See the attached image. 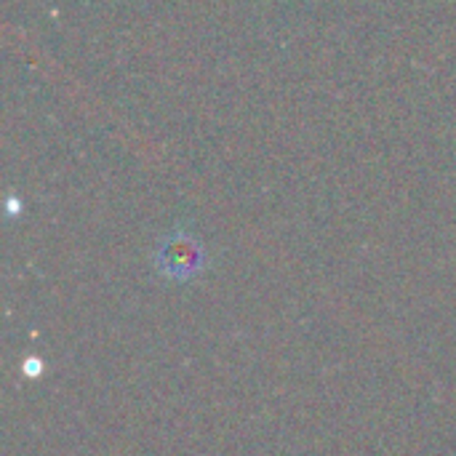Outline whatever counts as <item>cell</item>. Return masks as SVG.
<instances>
[{
	"instance_id": "cell-1",
	"label": "cell",
	"mask_w": 456,
	"mask_h": 456,
	"mask_svg": "<svg viewBox=\"0 0 456 456\" xmlns=\"http://www.w3.org/2000/svg\"><path fill=\"white\" fill-rule=\"evenodd\" d=\"M152 262L158 273H163L166 278L187 283L206 270V248L195 235L184 230H174L158 243Z\"/></svg>"
}]
</instances>
